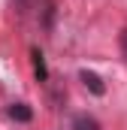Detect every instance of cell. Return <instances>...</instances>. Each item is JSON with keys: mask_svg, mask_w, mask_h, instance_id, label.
<instances>
[{"mask_svg": "<svg viewBox=\"0 0 127 130\" xmlns=\"http://www.w3.org/2000/svg\"><path fill=\"white\" fill-rule=\"evenodd\" d=\"M79 79H82V85H85V88H88V91H91V94H97V97H100V94H103V91H106V88H103V82H100V76H97V73H88V70H82V73H79Z\"/></svg>", "mask_w": 127, "mask_h": 130, "instance_id": "obj_1", "label": "cell"}, {"mask_svg": "<svg viewBox=\"0 0 127 130\" xmlns=\"http://www.w3.org/2000/svg\"><path fill=\"white\" fill-rule=\"evenodd\" d=\"M73 130H100L94 115H88V112H82V115H76L73 118Z\"/></svg>", "mask_w": 127, "mask_h": 130, "instance_id": "obj_2", "label": "cell"}, {"mask_svg": "<svg viewBox=\"0 0 127 130\" xmlns=\"http://www.w3.org/2000/svg\"><path fill=\"white\" fill-rule=\"evenodd\" d=\"M9 115H12V118H15V121H30V106H27V103H12V106H9Z\"/></svg>", "mask_w": 127, "mask_h": 130, "instance_id": "obj_3", "label": "cell"}, {"mask_svg": "<svg viewBox=\"0 0 127 130\" xmlns=\"http://www.w3.org/2000/svg\"><path fill=\"white\" fill-rule=\"evenodd\" d=\"M33 70H36V76L39 79H45V64H42V55L33 48Z\"/></svg>", "mask_w": 127, "mask_h": 130, "instance_id": "obj_4", "label": "cell"}, {"mask_svg": "<svg viewBox=\"0 0 127 130\" xmlns=\"http://www.w3.org/2000/svg\"><path fill=\"white\" fill-rule=\"evenodd\" d=\"M118 48H121V58L127 61V27L121 30V36H118Z\"/></svg>", "mask_w": 127, "mask_h": 130, "instance_id": "obj_5", "label": "cell"}, {"mask_svg": "<svg viewBox=\"0 0 127 130\" xmlns=\"http://www.w3.org/2000/svg\"><path fill=\"white\" fill-rule=\"evenodd\" d=\"M33 3H36V0H12V6H15L18 12H27V9H30Z\"/></svg>", "mask_w": 127, "mask_h": 130, "instance_id": "obj_6", "label": "cell"}]
</instances>
